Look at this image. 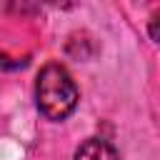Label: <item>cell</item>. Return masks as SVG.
<instances>
[{"instance_id":"3957f363","label":"cell","mask_w":160,"mask_h":160,"mask_svg":"<svg viewBox=\"0 0 160 160\" xmlns=\"http://www.w3.org/2000/svg\"><path fill=\"white\" fill-rule=\"evenodd\" d=\"M148 32H150V38L160 45V15H155L152 20H150V25H148Z\"/></svg>"},{"instance_id":"7a4b0ae2","label":"cell","mask_w":160,"mask_h":160,"mask_svg":"<svg viewBox=\"0 0 160 160\" xmlns=\"http://www.w3.org/2000/svg\"><path fill=\"white\" fill-rule=\"evenodd\" d=\"M75 160H120V155H118V150H115L108 140L90 138V140H85V142L78 148Z\"/></svg>"},{"instance_id":"6da1fadb","label":"cell","mask_w":160,"mask_h":160,"mask_svg":"<svg viewBox=\"0 0 160 160\" xmlns=\"http://www.w3.org/2000/svg\"><path fill=\"white\" fill-rule=\"evenodd\" d=\"M78 100H80L78 85H75L72 75L60 62H50L38 72L35 102H38V110L42 118L60 122L75 112Z\"/></svg>"}]
</instances>
